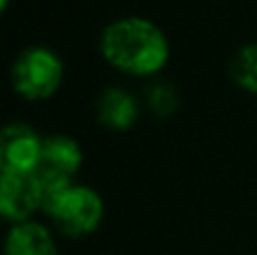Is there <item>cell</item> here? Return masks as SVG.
<instances>
[{"label": "cell", "mask_w": 257, "mask_h": 255, "mask_svg": "<svg viewBox=\"0 0 257 255\" xmlns=\"http://www.w3.org/2000/svg\"><path fill=\"white\" fill-rule=\"evenodd\" d=\"M102 57L113 68L136 77L163 70L169 59V43L163 30L145 18H122L104 30Z\"/></svg>", "instance_id": "obj_1"}, {"label": "cell", "mask_w": 257, "mask_h": 255, "mask_svg": "<svg viewBox=\"0 0 257 255\" xmlns=\"http://www.w3.org/2000/svg\"><path fill=\"white\" fill-rule=\"evenodd\" d=\"M41 210L54 221L68 237H84L99 228L104 217V203L95 190L86 185H68L41 201Z\"/></svg>", "instance_id": "obj_2"}, {"label": "cell", "mask_w": 257, "mask_h": 255, "mask_svg": "<svg viewBox=\"0 0 257 255\" xmlns=\"http://www.w3.org/2000/svg\"><path fill=\"white\" fill-rule=\"evenodd\" d=\"M63 79V63L52 50L30 48L14 61L12 84L25 99H48L59 90Z\"/></svg>", "instance_id": "obj_3"}, {"label": "cell", "mask_w": 257, "mask_h": 255, "mask_svg": "<svg viewBox=\"0 0 257 255\" xmlns=\"http://www.w3.org/2000/svg\"><path fill=\"white\" fill-rule=\"evenodd\" d=\"M81 167V149L77 140L68 136H50L43 138L41 161L34 174L41 185H63L72 183Z\"/></svg>", "instance_id": "obj_4"}, {"label": "cell", "mask_w": 257, "mask_h": 255, "mask_svg": "<svg viewBox=\"0 0 257 255\" xmlns=\"http://www.w3.org/2000/svg\"><path fill=\"white\" fill-rule=\"evenodd\" d=\"M41 210V183L34 172L18 174L3 172L0 181V212L14 224L30 221V217Z\"/></svg>", "instance_id": "obj_5"}, {"label": "cell", "mask_w": 257, "mask_h": 255, "mask_svg": "<svg viewBox=\"0 0 257 255\" xmlns=\"http://www.w3.org/2000/svg\"><path fill=\"white\" fill-rule=\"evenodd\" d=\"M43 138L27 124H7L0 138V167L3 172L30 174L41 161Z\"/></svg>", "instance_id": "obj_6"}, {"label": "cell", "mask_w": 257, "mask_h": 255, "mask_svg": "<svg viewBox=\"0 0 257 255\" xmlns=\"http://www.w3.org/2000/svg\"><path fill=\"white\" fill-rule=\"evenodd\" d=\"M5 255H57V244L45 226L23 221L9 230Z\"/></svg>", "instance_id": "obj_7"}, {"label": "cell", "mask_w": 257, "mask_h": 255, "mask_svg": "<svg viewBox=\"0 0 257 255\" xmlns=\"http://www.w3.org/2000/svg\"><path fill=\"white\" fill-rule=\"evenodd\" d=\"M97 117L106 129L126 131L138 120V102L122 88H106L97 102Z\"/></svg>", "instance_id": "obj_8"}, {"label": "cell", "mask_w": 257, "mask_h": 255, "mask_svg": "<svg viewBox=\"0 0 257 255\" xmlns=\"http://www.w3.org/2000/svg\"><path fill=\"white\" fill-rule=\"evenodd\" d=\"M232 79L244 90L257 95V43L239 50L232 61Z\"/></svg>", "instance_id": "obj_9"}, {"label": "cell", "mask_w": 257, "mask_h": 255, "mask_svg": "<svg viewBox=\"0 0 257 255\" xmlns=\"http://www.w3.org/2000/svg\"><path fill=\"white\" fill-rule=\"evenodd\" d=\"M147 102H149V108H151L154 115L167 117V115H172V113L176 111L178 95H176V90H174V86L156 84V86H151L149 88V97H147Z\"/></svg>", "instance_id": "obj_10"}, {"label": "cell", "mask_w": 257, "mask_h": 255, "mask_svg": "<svg viewBox=\"0 0 257 255\" xmlns=\"http://www.w3.org/2000/svg\"><path fill=\"white\" fill-rule=\"evenodd\" d=\"M7 5H9V0H0V9H7Z\"/></svg>", "instance_id": "obj_11"}]
</instances>
